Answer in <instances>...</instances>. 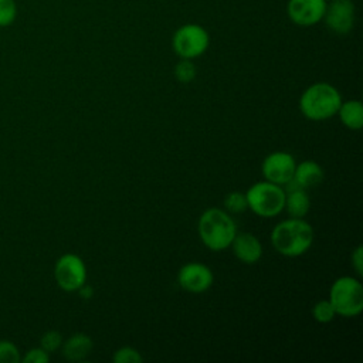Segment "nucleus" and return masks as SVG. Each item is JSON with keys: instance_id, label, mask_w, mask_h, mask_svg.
I'll return each mask as SVG.
<instances>
[{"instance_id": "nucleus-1", "label": "nucleus", "mask_w": 363, "mask_h": 363, "mask_svg": "<svg viewBox=\"0 0 363 363\" xmlns=\"http://www.w3.org/2000/svg\"><path fill=\"white\" fill-rule=\"evenodd\" d=\"M313 228L303 217H288L271 231L274 250L284 257H299L313 244Z\"/></svg>"}, {"instance_id": "nucleus-2", "label": "nucleus", "mask_w": 363, "mask_h": 363, "mask_svg": "<svg viewBox=\"0 0 363 363\" xmlns=\"http://www.w3.org/2000/svg\"><path fill=\"white\" fill-rule=\"evenodd\" d=\"M200 241L211 251L227 250L237 234L234 218L224 208L210 207L204 210L197 221Z\"/></svg>"}, {"instance_id": "nucleus-3", "label": "nucleus", "mask_w": 363, "mask_h": 363, "mask_svg": "<svg viewBox=\"0 0 363 363\" xmlns=\"http://www.w3.org/2000/svg\"><path fill=\"white\" fill-rule=\"evenodd\" d=\"M342 95L329 82L309 85L299 98V111L309 121H326L337 113Z\"/></svg>"}, {"instance_id": "nucleus-4", "label": "nucleus", "mask_w": 363, "mask_h": 363, "mask_svg": "<svg viewBox=\"0 0 363 363\" xmlns=\"http://www.w3.org/2000/svg\"><path fill=\"white\" fill-rule=\"evenodd\" d=\"M247 207L257 216L271 218L284 211L285 189L271 182H257L245 191Z\"/></svg>"}, {"instance_id": "nucleus-5", "label": "nucleus", "mask_w": 363, "mask_h": 363, "mask_svg": "<svg viewBox=\"0 0 363 363\" xmlns=\"http://www.w3.org/2000/svg\"><path fill=\"white\" fill-rule=\"evenodd\" d=\"M336 315L345 318L357 316L363 311V285L350 275L339 277L329 289V298Z\"/></svg>"}, {"instance_id": "nucleus-6", "label": "nucleus", "mask_w": 363, "mask_h": 363, "mask_svg": "<svg viewBox=\"0 0 363 363\" xmlns=\"http://www.w3.org/2000/svg\"><path fill=\"white\" fill-rule=\"evenodd\" d=\"M210 45V35L207 30L196 23L180 26L173 37L172 47L176 55L186 60H194L203 55Z\"/></svg>"}, {"instance_id": "nucleus-7", "label": "nucleus", "mask_w": 363, "mask_h": 363, "mask_svg": "<svg viewBox=\"0 0 363 363\" xmlns=\"http://www.w3.org/2000/svg\"><path fill=\"white\" fill-rule=\"evenodd\" d=\"M54 278L57 285L65 292H77L86 282V265L84 259L74 254H62L54 265Z\"/></svg>"}, {"instance_id": "nucleus-8", "label": "nucleus", "mask_w": 363, "mask_h": 363, "mask_svg": "<svg viewBox=\"0 0 363 363\" xmlns=\"http://www.w3.org/2000/svg\"><path fill=\"white\" fill-rule=\"evenodd\" d=\"M295 157L284 150H277L267 155L261 163V172L267 182L285 186L292 180L295 172Z\"/></svg>"}, {"instance_id": "nucleus-9", "label": "nucleus", "mask_w": 363, "mask_h": 363, "mask_svg": "<svg viewBox=\"0 0 363 363\" xmlns=\"http://www.w3.org/2000/svg\"><path fill=\"white\" fill-rule=\"evenodd\" d=\"M214 282V274L203 262L191 261L180 267L177 272V284L182 289L190 294H201L211 288Z\"/></svg>"}, {"instance_id": "nucleus-10", "label": "nucleus", "mask_w": 363, "mask_h": 363, "mask_svg": "<svg viewBox=\"0 0 363 363\" xmlns=\"http://www.w3.org/2000/svg\"><path fill=\"white\" fill-rule=\"evenodd\" d=\"M354 17L356 10L352 0H330L322 20L335 34H347L354 26Z\"/></svg>"}, {"instance_id": "nucleus-11", "label": "nucleus", "mask_w": 363, "mask_h": 363, "mask_svg": "<svg viewBox=\"0 0 363 363\" xmlns=\"http://www.w3.org/2000/svg\"><path fill=\"white\" fill-rule=\"evenodd\" d=\"M328 0H288L289 20L301 27H309L322 21Z\"/></svg>"}, {"instance_id": "nucleus-12", "label": "nucleus", "mask_w": 363, "mask_h": 363, "mask_svg": "<svg viewBox=\"0 0 363 363\" xmlns=\"http://www.w3.org/2000/svg\"><path fill=\"white\" fill-rule=\"evenodd\" d=\"M230 247L234 257L247 265L257 264L262 257V244L251 233H237Z\"/></svg>"}, {"instance_id": "nucleus-13", "label": "nucleus", "mask_w": 363, "mask_h": 363, "mask_svg": "<svg viewBox=\"0 0 363 363\" xmlns=\"http://www.w3.org/2000/svg\"><path fill=\"white\" fill-rule=\"evenodd\" d=\"M285 207L284 210L289 217H305L311 208V199L306 189L299 187L294 180L285 186Z\"/></svg>"}, {"instance_id": "nucleus-14", "label": "nucleus", "mask_w": 363, "mask_h": 363, "mask_svg": "<svg viewBox=\"0 0 363 363\" xmlns=\"http://www.w3.org/2000/svg\"><path fill=\"white\" fill-rule=\"evenodd\" d=\"M62 356L69 362H81L89 356L94 347L91 336L86 333H74L62 342Z\"/></svg>"}, {"instance_id": "nucleus-15", "label": "nucleus", "mask_w": 363, "mask_h": 363, "mask_svg": "<svg viewBox=\"0 0 363 363\" xmlns=\"http://www.w3.org/2000/svg\"><path fill=\"white\" fill-rule=\"evenodd\" d=\"M325 172L322 166L315 160H303L296 163L292 180L302 189H311L322 183Z\"/></svg>"}, {"instance_id": "nucleus-16", "label": "nucleus", "mask_w": 363, "mask_h": 363, "mask_svg": "<svg viewBox=\"0 0 363 363\" xmlns=\"http://www.w3.org/2000/svg\"><path fill=\"white\" fill-rule=\"evenodd\" d=\"M336 115L350 130H360L363 128V105L359 99L342 101Z\"/></svg>"}, {"instance_id": "nucleus-17", "label": "nucleus", "mask_w": 363, "mask_h": 363, "mask_svg": "<svg viewBox=\"0 0 363 363\" xmlns=\"http://www.w3.org/2000/svg\"><path fill=\"white\" fill-rule=\"evenodd\" d=\"M223 204H224V210L230 214H240L248 208L245 193L242 191H230L224 197Z\"/></svg>"}, {"instance_id": "nucleus-18", "label": "nucleus", "mask_w": 363, "mask_h": 363, "mask_svg": "<svg viewBox=\"0 0 363 363\" xmlns=\"http://www.w3.org/2000/svg\"><path fill=\"white\" fill-rule=\"evenodd\" d=\"M336 311L329 299H320L312 306V318L319 323H329L335 319Z\"/></svg>"}, {"instance_id": "nucleus-19", "label": "nucleus", "mask_w": 363, "mask_h": 363, "mask_svg": "<svg viewBox=\"0 0 363 363\" xmlns=\"http://www.w3.org/2000/svg\"><path fill=\"white\" fill-rule=\"evenodd\" d=\"M197 75V68L193 60L180 58V61L174 65V77L182 84H190Z\"/></svg>"}, {"instance_id": "nucleus-20", "label": "nucleus", "mask_w": 363, "mask_h": 363, "mask_svg": "<svg viewBox=\"0 0 363 363\" xmlns=\"http://www.w3.org/2000/svg\"><path fill=\"white\" fill-rule=\"evenodd\" d=\"M17 13L16 0H0V28L11 26L17 18Z\"/></svg>"}, {"instance_id": "nucleus-21", "label": "nucleus", "mask_w": 363, "mask_h": 363, "mask_svg": "<svg viewBox=\"0 0 363 363\" xmlns=\"http://www.w3.org/2000/svg\"><path fill=\"white\" fill-rule=\"evenodd\" d=\"M112 360L115 363H142L143 356L138 349L132 346H122L113 353Z\"/></svg>"}, {"instance_id": "nucleus-22", "label": "nucleus", "mask_w": 363, "mask_h": 363, "mask_svg": "<svg viewBox=\"0 0 363 363\" xmlns=\"http://www.w3.org/2000/svg\"><path fill=\"white\" fill-rule=\"evenodd\" d=\"M21 354L16 343L11 340H0V363H18Z\"/></svg>"}, {"instance_id": "nucleus-23", "label": "nucleus", "mask_w": 363, "mask_h": 363, "mask_svg": "<svg viewBox=\"0 0 363 363\" xmlns=\"http://www.w3.org/2000/svg\"><path fill=\"white\" fill-rule=\"evenodd\" d=\"M62 335L58 330H47L40 339V347L48 353H52L62 346Z\"/></svg>"}, {"instance_id": "nucleus-24", "label": "nucleus", "mask_w": 363, "mask_h": 363, "mask_svg": "<svg viewBox=\"0 0 363 363\" xmlns=\"http://www.w3.org/2000/svg\"><path fill=\"white\" fill-rule=\"evenodd\" d=\"M23 363H48L50 362V353L45 352L43 347H33L21 356Z\"/></svg>"}, {"instance_id": "nucleus-25", "label": "nucleus", "mask_w": 363, "mask_h": 363, "mask_svg": "<svg viewBox=\"0 0 363 363\" xmlns=\"http://www.w3.org/2000/svg\"><path fill=\"white\" fill-rule=\"evenodd\" d=\"M350 264H352V268L354 269V272L362 277L363 275V247L362 245H357L352 255H350Z\"/></svg>"}, {"instance_id": "nucleus-26", "label": "nucleus", "mask_w": 363, "mask_h": 363, "mask_svg": "<svg viewBox=\"0 0 363 363\" xmlns=\"http://www.w3.org/2000/svg\"><path fill=\"white\" fill-rule=\"evenodd\" d=\"M77 292L79 294L81 298H84V299H91L92 295H94V288H92L89 284L85 282L84 285H81V286L78 288Z\"/></svg>"}]
</instances>
